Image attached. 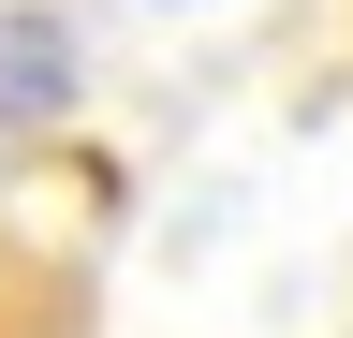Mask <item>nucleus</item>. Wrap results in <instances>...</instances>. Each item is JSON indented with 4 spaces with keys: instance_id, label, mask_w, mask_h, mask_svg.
<instances>
[{
    "instance_id": "obj_1",
    "label": "nucleus",
    "mask_w": 353,
    "mask_h": 338,
    "mask_svg": "<svg viewBox=\"0 0 353 338\" xmlns=\"http://www.w3.org/2000/svg\"><path fill=\"white\" fill-rule=\"evenodd\" d=\"M0 338H103V279L74 235H44L0 206Z\"/></svg>"
}]
</instances>
